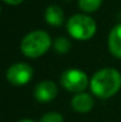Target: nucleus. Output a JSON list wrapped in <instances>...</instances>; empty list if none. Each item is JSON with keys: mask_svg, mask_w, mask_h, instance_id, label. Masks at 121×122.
<instances>
[{"mask_svg": "<svg viewBox=\"0 0 121 122\" xmlns=\"http://www.w3.org/2000/svg\"><path fill=\"white\" fill-rule=\"evenodd\" d=\"M32 76L33 70L26 63H16L11 65L6 71V80L16 86L25 85L31 81Z\"/></svg>", "mask_w": 121, "mask_h": 122, "instance_id": "39448f33", "label": "nucleus"}, {"mask_svg": "<svg viewBox=\"0 0 121 122\" xmlns=\"http://www.w3.org/2000/svg\"><path fill=\"white\" fill-rule=\"evenodd\" d=\"M108 49L114 57L121 59V23L115 25L109 33Z\"/></svg>", "mask_w": 121, "mask_h": 122, "instance_id": "6e6552de", "label": "nucleus"}, {"mask_svg": "<svg viewBox=\"0 0 121 122\" xmlns=\"http://www.w3.org/2000/svg\"><path fill=\"white\" fill-rule=\"evenodd\" d=\"M88 76L80 69H68L61 75V84L64 89L80 94L88 86Z\"/></svg>", "mask_w": 121, "mask_h": 122, "instance_id": "20e7f679", "label": "nucleus"}, {"mask_svg": "<svg viewBox=\"0 0 121 122\" xmlns=\"http://www.w3.org/2000/svg\"><path fill=\"white\" fill-rule=\"evenodd\" d=\"M40 122H63V116L57 112H50L42 116Z\"/></svg>", "mask_w": 121, "mask_h": 122, "instance_id": "f8f14e48", "label": "nucleus"}, {"mask_svg": "<svg viewBox=\"0 0 121 122\" xmlns=\"http://www.w3.org/2000/svg\"><path fill=\"white\" fill-rule=\"evenodd\" d=\"M58 94V89L56 83L52 81H43L39 84L36 85L35 91H33V96L35 98L42 102V103H46V102H51L52 100L56 98Z\"/></svg>", "mask_w": 121, "mask_h": 122, "instance_id": "423d86ee", "label": "nucleus"}, {"mask_svg": "<svg viewBox=\"0 0 121 122\" xmlns=\"http://www.w3.org/2000/svg\"><path fill=\"white\" fill-rule=\"evenodd\" d=\"M121 88V74L113 68L96 71L90 80L91 92L99 98H109Z\"/></svg>", "mask_w": 121, "mask_h": 122, "instance_id": "f257e3e1", "label": "nucleus"}, {"mask_svg": "<svg viewBox=\"0 0 121 122\" xmlns=\"http://www.w3.org/2000/svg\"><path fill=\"white\" fill-rule=\"evenodd\" d=\"M71 107L77 113H81V114L88 113L94 107V98L87 92L76 94L71 98Z\"/></svg>", "mask_w": 121, "mask_h": 122, "instance_id": "0eeeda50", "label": "nucleus"}, {"mask_svg": "<svg viewBox=\"0 0 121 122\" xmlns=\"http://www.w3.org/2000/svg\"><path fill=\"white\" fill-rule=\"evenodd\" d=\"M102 0H79V7L84 13H93L100 8Z\"/></svg>", "mask_w": 121, "mask_h": 122, "instance_id": "9d476101", "label": "nucleus"}, {"mask_svg": "<svg viewBox=\"0 0 121 122\" xmlns=\"http://www.w3.org/2000/svg\"><path fill=\"white\" fill-rule=\"evenodd\" d=\"M69 35L77 41H88L96 33L95 20L87 14H75L67 23Z\"/></svg>", "mask_w": 121, "mask_h": 122, "instance_id": "7ed1b4c3", "label": "nucleus"}, {"mask_svg": "<svg viewBox=\"0 0 121 122\" xmlns=\"http://www.w3.org/2000/svg\"><path fill=\"white\" fill-rule=\"evenodd\" d=\"M4 2H6V4H8V5H19V4H21L24 0H2Z\"/></svg>", "mask_w": 121, "mask_h": 122, "instance_id": "ddd939ff", "label": "nucleus"}, {"mask_svg": "<svg viewBox=\"0 0 121 122\" xmlns=\"http://www.w3.org/2000/svg\"><path fill=\"white\" fill-rule=\"evenodd\" d=\"M52 46H53L56 52H58V53H67L71 49V43H70L69 39H67L64 37H58L57 39H55V41L52 43Z\"/></svg>", "mask_w": 121, "mask_h": 122, "instance_id": "9b49d317", "label": "nucleus"}, {"mask_svg": "<svg viewBox=\"0 0 121 122\" xmlns=\"http://www.w3.org/2000/svg\"><path fill=\"white\" fill-rule=\"evenodd\" d=\"M19 122H35L33 120H30V119H24V120H21V121Z\"/></svg>", "mask_w": 121, "mask_h": 122, "instance_id": "4468645a", "label": "nucleus"}, {"mask_svg": "<svg viewBox=\"0 0 121 122\" xmlns=\"http://www.w3.org/2000/svg\"><path fill=\"white\" fill-rule=\"evenodd\" d=\"M45 21L51 26H61L64 23V13L57 5H50L45 10Z\"/></svg>", "mask_w": 121, "mask_h": 122, "instance_id": "1a4fd4ad", "label": "nucleus"}, {"mask_svg": "<svg viewBox=\"0 0 121 122\" xmlns=\"http://www.w3.org/2000/svg\"><path fill=\"white\" fill-rule=\"evenodd\" d=\"M52 45L51 38L47 32L36 30L27 33L20 43V50L24 56L29 58H38L43 56Z\"/></svg>", "mask_w": 121, "mask_h": 122, "instance_id": "f03ea898", "label": "nucleus"}]
</instances>
